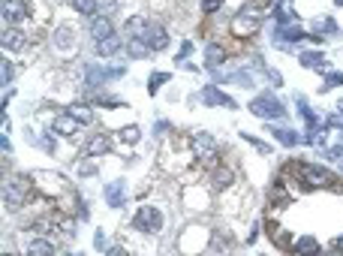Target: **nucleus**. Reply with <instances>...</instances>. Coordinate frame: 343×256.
I'll use <instances>...</instances> for the list:
<instances>
[{
    "label": "nucleus",
    "instance_id": "f257e3e1",
    "mask_svg": "<svg viewBox=\"0 0 343 256\" xmlns=\"http://www.w3.org/2000/svg\"><path fill=\"white\" fill-rule=\"evenodd\" d=\"M133 226L139 232H160L163 229V214L154 208V205H142L133 217Z\"/></svg>",
    "mask_w": 343,
    "mask_h": 256
},
{
    "label": "nucleus",
    "instance_id": "f03ea898",
    "mask_svg": "<svg viewBox=\"0 0 343 256\" xmlns=\"http://www.w3.org/2000/svg\"><path fill=\"white\" fill-rule=\"evenodd\" d=\"M292 172H295V175H301V181H304L307 187H328V184H334V178H331L325 169L313 166V163H301V166H292Z\"/></svg>",
    "mask_w": 343,
    "mask_h": 256
},
{
    "label": "nucleus",
    "instance_id": "7ed1b4c3",
    "mask_svg": "<svg viewBox=\"0 0 343 256\" xmlns=\"http://www.w3.org/2000/svg\"><path fill=\"white\" fill-rule=\"evenodd\" d=\"M30 193V184H27V178H12L3 184V205L9 211H18V205L24 202V196Z\"/></svg>",
    "mask_w": 343,
    "mask_h": 256
},
{
    "label": "nucleus",
    "instance_id": "20e7f679",
    "mask_svg": "<svg viewBox=\"0 0 343 256\" xmlns=\"http://www.w3.org/2000/svg\"><path fill=\"white\" fill-rule=\"evenodd\" d=\"M250 112L259 115V118H283L286 108H283V102L274 100L271 94H262V97H256V100L250 102Z\"/></svg>",
    "mask_w": 343,
    "mask_h": 256
},
{
    "label": "nucleus",
    "instance_id": "39448f33",
    "mask_svg": "<svg viewBox=\"0 0 343 256\" xmlns=\"http://www.w3.org/2000/svg\"><path fill=\"white\" fill-rule=\"evenodd\" d=\"M30 15V3L27 0H3V18L6 24H18Z\"/></svg>",
    "mask_w": 343,
    "mask_h": 256
},
{
    "label": "nucleus",
    "instance_id": "423d86ee",
    "mask_svg": "<svg viewBox=\"0 0 343 256\" xmlns=\"http://www.w3.org/2000/svg\"><path fill=\"white\" fill-rule=\"evenodd\" d=\"M142 40L150 46V51H163V49L169 46V33H166L163 24H147V30H145Z\"/></svg>",
    "mask_w": 343,
    "mask_h": 256
},
{
    "label": "nucleus",
    "instance_id": "0eeeda50",
    "mask_svg": "<svg viewBox=\"0 0 343 256\" xmlns=\"http://www.w3.org/2000/svg\"><path fill=\"white\" fill-rule=\"evenodd\" d=\"M259 30V15H250V12H241L235 21H232V33L238 36V40H247L250 33Z\"/></svg>",
    "mask_w": 343,
    "mask_h": 256
},
{
    "label": "nucleus",
    "instance_id": "6e6552de",
    "mask_svg": "<svg viewBox=\"0 0 343 256\" xmlns=\"http://www.w3.org/2000/svg\"><path fill=\"white\" fill-rule=\"evenodd\" d=\"M72 49H75V33H72V27L60 24V27L54 30V51H60V54H69Z\"/></svg>",
    "mask_w": 343,
    "mask_h": 256
},
{
    "label": "nucleus",
    "instance_id": "1a4fd4ad",
    "mask_svg": "<svg viewBox=\"0 0 343 256\" xmlns=\"http://www.w3.org/2000/svg\"><path fill=\"white\" fill-rule=\"evenodd\" d=\"M202 102L205 105H226V108H235V100L232 97H226V94H220L214 85H208V88H202Z\"/></svg>",
    "mask_w": 343,
    "mask_h": 256
},
{
    "label": "nucleus",
    "instance_id": "9d476101",
    "mask_svg": "<svg viewBox=\"0 0 343 256\" xmlns=\"http://www.w3.org/2000/svg\"><path fill=\"white\" fill-rule=\"evenodd\" d=\"M27 46V36L21 33V30H15V27H6L3 30V49L6 51H21Z\"/></svg>",
    "mask_w": 343,
    "mask_h": 256
},
{
    "label": "nucleus",
    "instance_id": "9b49d317",
    "mask_svg": "<svg viewBox=\"0 0 343 256\" xmlns=\"http://www.w3.org/2000/svg\"><path fill=\"white\" fill-rule=\"evenodd\" d=\"M121 49H124V43H121L114 33L105 36V40H97V54H99V57H111V54H118Z\"/></svg>",
    "mask_w": 343,
    "mask_h": 256
},
{
    "label": "nucleus",
    "instance_id": "f8f14e48",
    "mask_svg": "<svg viewBox=\"0 0 343 256\" xmlns=\"http://www.w3.org/2000/svg\"><path fill=\"white\" fill-rule=\"evenodd\" d=\"M114 27H111V18L108 15H94V24H91V36L94 40H105V36H111Z\"/></svg>",
    "mask_w": 343,
    "mask_h": 256
},
{
    "label": "nucleus",
    "instance_id": "ddd939ff",
    "mask_svg": "<svg viewBox=\"0 0 343 256\" xmlns=\"http://www.w3.org/2000/svg\"><path fill=\"white\" fill-rule=\"evenodd\" d=\"M108 148H111V139H108L105 133H97V136L85 145V154H88V157H97V154H105Z\"/></svg>",
    "mask_w": 343,
    "mask_h": 256
},
{
    "label": "nucleus",
    "instance_id": "4468645a",
    "mask_svg": "<svg viewBox=\"0 0 343 256\" xmlns=\"http://www.w3.org/2000/svg\"><path fill=\"white\" fill-rule=\"evenodd\" d=\"M79 127H82V124H79V121H75V118L66 112V115H60V118L51 124V133H60V136H72V133L79 130Z\"/></svg>",
    "mask_w": 343,
    "mask_h": 256
},
{
    "label": "nucleus",
    "instance_id": "2eb2a0df",
    "mask_svg": "<svg viewBox=\"0 0 343 256\" xmlns=\"http://www.w3.org/2000/svg\"><path fill=\"white\" fill-rule=\"evenodd\" d=\"M147 18H142V15H136V18H130L127 24H124V30H127V36H130V40H142V36H145V30H147Z\"/></svg>",
    "mask_w": 343,
    "mask_h": 256
},
{
    "label": "nucleus",
    "instance_id": "dca6fc26",
    "mask_svg": "<svg viewBox=\"0 0 343 256\" xmlns=\"http://www.w3.org/2000/svg\"><path fill=\"white\" fill-rule=\"evenodd\" d=\"M105 202L111 208H121L124 205V181H114V184L105 187Z\"/></svg>",
    "mask_w": 343,
    "mask_h": 256
},
{
    "label": "nucleus",
    "instance_id": "f3484780",
    "mask_svg": "<svg viewBox=\"0 0 343 256\" xmlns=\"http://www.w3.org/2000/svg\"><path fill=\"white\" fill-rule=\"evenodd\" d=\"M271 136H274L280 145H286V148H292V145H298V142H301V136H298L295 130H280V127H271Z\"/></svg>",
    "mask_w": 343,
    "mask_h": 256
},
{
    "label": "nucleus",
    "instance_id": "a211bd4d",
    "mask_svg": "<svg viewBox=\"0 0 343 256\" xmlns=\"http://www.w3.org/2000/svg\"><path fill=\"white\" fill-rule=\"evenodd\" d=\"M66 112H69L75 121H79V124H91V121H94V112H91L88 105H79V102H75V105H69Z\"/></svg>",
    "mask_w": 343,
    "mask_h": 256
},
{
    "label": "nucleus",
    "instance_id": "6ab92c4d",
    "mask_svg": "<svg viewBox=\"0 0 343 256\" xmlns=\"http://www.w3.org/2000/svg\"><path fill=\"white\" fill-rule=\"evenodd\" d=\"M229 184H232V169L217 166V172H214V190H223V187H229Z\"/></svg>",
    "mask_w": 343,
    "mask_h": 256
},
{
    "label": "nucleus",
    "instance_id": "aec40b11",
    "mask_svg": "<svg viewBox=\"0 0 343 256\" xmlns=\"http://www.w3.org/2000/svg\"><path fill=\"white\" fill-rule=\"evenodd\" d=\"M72 9L88 15V18H94L97 15V0H72Z\"/></svg>",
    "mask_w": 343,
    "mask_h": 256
},
{
    "label": "nucleus",
    "instance_id": "412c9836",
    "mask_svg": "<svg viewBox=\"0 0 343 256\" xmlns=\"http://www.w3.org/2000/svg\"><path fill=\"white\" fill-rule=\"evenodd\" d=\"M127 51H130V57H147V54H150V46H147L145 40H130Z\"/></svg>",
    "mask_w": 343,
    "mask_h": 256
},
{
    "label": "nucleus",
    "instance_id": "4be33fe9",
    "mask_svg": "<svg viewBox=\"0 0 343 256\" xmlns=\"http://www.w3.org/2000/svg\"><path fill=\"white\" fill-rule=\"evenodd\" d=\"M223 54H226V51H223V46L211 43V46H208V51H205V57H208V66H217V63L223 60Z\"/></svg>",
    "mask_w": 343,
    "mask_h": 256
},
{
    "label": "nucleus",
    "instance_id": "5701e85b",
    "mask_svg": "<svg viewBox=\"0 0 343 256\" xmlns=\"http://www.w3.org/2000/svg\"><path fill=\"white\" fill-rule=\"evenodd\" d=\"M118 12V0H97V15H114Z\"/></svg>",
    "mask_w": 343,
    "mask_h": 256
},
{
    "label": "nucleus",
    "instance_id": "b1692460",
    "mask_svg": "<svg viewBox=\"0 0 343 256\" xmlns=\"http://www.w3.org/2000/svg\"><path fill=\"white\" fill-rule=\"evenodd\" d=\"M277 36H280V40H286V43H295V40H304V33H301L298 27H277Z\"/></svg>",
    "mask_w": 343,
    "mask_h": 256
},
{
    "label": "nucleus",
    "instance_id": "393cba45",
    "mask_svg": "<svg viewBox=\"0 0 343 256\" xmlns=\"http://www.w3.org/2000/svg\"><path fill=\"white\" fill-rule=\"evenodd\" d=\"M169 79H172V76H169V72H154V76H150V79H147V85H150L147 91H150V94H157V91H160V85H166Z\"/></svg>",
    "mask_w": 343,
    "mask_h": 256
},
{
    "label": "nucleus",
    "instance_id": "a878e982",
    "mask_svg": "<svg viewBox=\"0 0 343 256\" xmlns=\"http://www.w3.org/2000/svg\"><path fill=\"white\" fill-rule=\"evenodd\" d=\"M27 253H54V244H49V241H40V238H33V241L27 244Z\"/></svg>",
    "mask_w": 343,
    "mask_h": 256
},
{
    "label": "nucleus",
    "instance_id": "bb28decb",
    "mask_svg": "<svg viewBox=\"0 0 343 256\" xmlns=\"http://www.w3.org/2000/svg\"><path fill=\"white\" fill-rule=\"evenodd\" d=\"M301 60L307 63V66H319V63H325V57H322L319 51H307V54H301Z\"/></svg>",
    "mask_w": 343,
    "mask_h": 256
},
{
    "label": "nucleus",
    "instance_id": "cd10ccee",
    "mask_svg": "<svg viewBox=\"0 0 343 256\" xmlns=\"http://www.w3.org/2000/svg\"><path fill=\"white\" fill-rule=\"evenodd\" d=\"M121 142H127V145H136V142H139V127H127V130L121 133Z\"/></svg>",
    "mask_w": 343,
    "mask_h": 256
},
{
    "label": "nucleus",
    "instance_id": "c85d7f7f",
    "mask_svg": "<svg viewBox=\"0 0 343 256\" xmlns=\"http://www.w3.org/2000/svg\"><path fill=\"white\" fill-rule=\"evenodd\" d=\"M316 247H319V244H316L313 238H298V241H295V250H316Z\"/></svg>",
    "mask_w": 343,
    "mask_h": 256
},
{
    "label": "nucleus",
    "instance_id": "c756f323",
    "mask_svg": "<svg viewBox=\"0 0 343 256\" xmlns=\"http://www.w3.org/2000/svg\"><path fill=\"white\" fill-rule=\"evenodd\" d=\"M220 6H223V0H202V12H208V15L217 12Z\"/></svg>",
    "mask_w": 343,
    "mask_h": 256
},
{
    "label": "nucleus",
    "instance_id": "7c9ffc66",
    "mask_svg": "<svg viewBox=\"0 0 343 256\" xmlns=\"http://www.w3.org/2000/svg\"><path fill=\"white\" fill-rule=\"evenodd\" d=\"M316 30H319V33H334V21H331V18H319V21H316Z\"/></svg>",
    "mask_w": 343,
    "mask_h": 256
},
{
    "label": "nucleus",
    "instance_id": "2f4dec72",
    "mask_svg": "<svg viewBox=\"0 0 343 256\" xmlns=\"http://www.w3.org/2000/svg\"><path fill=\"white\" fill-rule=\"evenodd\" d=\"M15 76V69L9 66V60H3V85H9V79Z\"/></svg>",
    "mask_w": 343,
    "mask_h": 256
},
{
    "label": "nucleus",
    "instance_id": "473e14b6",
    "mask_svg": "<svg viewBox=\"0 0 343 256\" xmlns=\"http://www.w3.org/2000/svg\"><path fill=\"white\" fill-rule=\"evenodd\" d=\"M79 175H97V166H94V163H85V166H79Z\"/></svg>",
    "mask_w": 343,
    "mask_h": 256
},
{
    "label": "nucleus",
    "instance_id": "72a5a7b5",
    "mask_svg": "<svg viewBox=\"0 0 343 256\" xmlns=\"http://www.w3.org/2000/svg\"><path fill=\"white\" fill-rule=\"evenodd\" d=\"M340 82H343L340 72H331V76H328V85H340Z\"/></svg>",
    "mask_w": 343,
    "mask_h": 256
},
{
    "label": "nucleus",
    "instance_id": "f704fd0d",
    "mask_svg": "<svg viewBox=\"0 0 343 256\" xmlns=\"http://www.w3.org/2000/svg\"><path fill=\"white\" fill-rule=\"evenodd\" d=\"M190 51H193V46H190V43H184V46H181V54H178V57H181V60H184V57H187V54H190Z\"/></svg>",
    "mask_w": 343,
    "mask_h": 256
},
{
    "label": "nucleus",
    "instance_id": "c9c22d12",
    "mask_svg": "<svg viewBox=\"0 0 343 256\" xmlns=\"http://www.w3.org/2000/svg\"><path fill=\"white\" fill-rule=\"evenodd\" d=\"M334 3H337V6H343V0H334Z\"/></svg>",
    "mask_w": 343,
    "mask_h": 256
}]
</instances>
